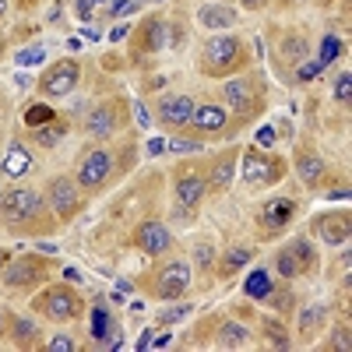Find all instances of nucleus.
Listing matches in <instances>:
<instances>
[{"label": "nucleus", "mask_w": 352, "mask_h": 352, "mask_svg": "<svg viewBox=\"0 0 352 352\" xmlns=\"http://www.w3.org/2000/svg\"><path fill=\"white\" fill-rule=\"evenodd\" d=\"M8 261H11V254H8V250H0V272L8 268Z\"/></svg>", "instance_id": "ea45409f"}, {"label": "nucleus", "mask_w": 352, "mask_h": 352, "mask_svg": "<svg viewBox=\"0 0 352 352\" xmlns=\"http://www.w3.org/2000/svg\"><path fill=\"white\" fill-rule=\"evenodd\" d=\"M173 194L180 201V208L194 212L197 204L208 197V180H204V169H194V166H180L173 173Z\"/></svg>", "instance_id": "ddd939ff"}, {"label": "nucleus", "mask_w": 352, "mask_h": 352, "mask_svg": "<svg viewBox=\"0 0 352 352\" xmlns=\"http://www.w3.org/2000/svg\"><path fill=\"white\" fill-rule=\"evenodd\" d=\"M285 4H307V0H285Z\"/></svg>", "instance_id": "a18cd8bd"}, {"label": "nucleus", "mask_w": 352, "mask_h": 352, "mask_svg": "<svg viewBox=\"0 0 352 352\" xmlns=\"http://www.w3.org/2000/svg\"><path fill=\"white\" fill-rule=\"evenodd\" d=\"M197 67L204 78H215V81H226L236 71L250 67V46L236 36H212L208 43L201 46V56H197Z\"/></svg>", "instance_id": "f03ea898"}, {"label": "nucleus", "mask_w": 352, "mask_h": 352, "mask_svg": "<svg viewBox=\"0 0 352 352\" xmlns=\"http://www.w3.org/2000/svg\"><path fill=\"white\" fill-rule=\"evenodd\" d=\"M43 197H46V204H50V212H53L56 222H71L81 212V204H85V190L71 180V176H50Z\"/></svg>", "instance_id": "0eeeda50"}, {"label": "nucleus", "mask_w": 352, "mask_h": 352, "mask_svg": "<svg viewBox=\"0 0 352 352\" xmlns=\"http://www.w3.org/2000/svg\"><path fill=\"white\" fill-rule=\"evenodd\" d=\"M141 289L148 292L152 300H162V303L184 300L190 292V268H187V261H180V257L162 261L159 268H152L148 275L141 278Z\"/></svg>", "instance_id": "20e7f679"}, {"label": "nucleus", "mask_w": 352, "mask_h": 352, "mask_svg": "<svg viewBox=\"0 0 352 352\" xmlns=\"http://www.w3.org/2000/svg\"><path fill=\"white\" fill-rule=\"evenodd\" d=\"M50 275V261L36 257V254H28V257H14L8 261V268H4V285L14 289V292H28V289H36L39 282H46Z\"/></svg>", "instance_id": "9d476101"}, {"label": "nucleus", "mask_w": 352, "mask_h": 352, "mask_svg": "<svg viewBox=\"0 0 352 352\" xmlns=\"http://www.w3.org/2000/svg\"><path fill=\"white\" fill-rule=\"evenodd\" d=\"M4 331H8V320H4V314H0V338H4Z\"/></svg>", "instance_id": "79ce46f5"}, {"label": "nucleus", "mask_w": 352, "mask_h": 352, "mask_svg": "<svg viewBox=\"0 0 352 352\" xmlns=\"http://www.w3.org/2000/svg\"><path fill=\"white\" fill-rule=\"evenodd\" d=\"M275 272H278V278H282V282L303 278V272H300V261L292 257V250H289V247H282V250L275 254Z\"/></svg>", "instance_id": "cd10ccee"}, {"label": "nucleus", "mask_w": 352, "mask_h": 352, "mask_svg": "<svg viewBox=\"0 0 352 352\" xmlns=\"http://www.w3.org/2000/svg\"><path fill=\"white\" fill-rule=\"evenodd\" d=\"M296 197H268V201H261V208H257V226H261V236L264 240H275L278 232L296 219Z\"/></svg>", "instance_id": "9b49d317"}, {"label": "nucleus", "mask_w": 352, "mask_h": 352, "mask_svg": "<svg viewBox=\"0 0 352 352\" xmlns=\"http://www.w3.org/2000/svg\"><path fill=\"white\" fill-rule=\"evenodd\" d=\"M310 56V43L300 39V36H289L285 46H282V56H278V71H292L296 64H303Z\"/></svg>", "instance_id": "b1692460"}, {"label": "nucleus", "mask_w": 352, "mask_h": 352, "mask_svg": "<svg viewBox=\"0 0 352 352\" xmlns=\"http://www.w3.org/2000/svg\"><path fill=\"white\" fill-rule=\"evenodd\" d=\"M264 335H268V342H272L275 349H289V335H285V328H282V331L275 328V320H264Z\"/></svg>", "instance_id": "72a5a7b5"}, {"label": "nucleus", "mask_w": 352, "mask_h": 352, "mask_svg": "<svg viewBox=\"0 0 352 352\" xmlns=\"http://www.w3.org/2000/svg\"><path fill=\"white\" fill-rule=\"evenodd\" d=\"M169 152H201V138L197 134H176L173 141H169Z\"/></svg>", "instance_id": "2f4dec72"}, {"label": "nucleus", "mask_w": 352, "mask_h": 352, "mask_svg": "<svg viewBox=\"0 0 352 352\" xmlns=\"http://www.w3.org/2000/svg\"><path fill=\"white\" fill-rule=\"evenodd\" d=\"M236 159H240V148H226L222 155H215L204 169V180H208V194H222L229 184H232V173H236Z\"/></svg>", "instance_id": "a211bd4d"}, {"label": "nucleus", "mask_w": 352, "mask_h": 352, "mask_svg": "<svg viewBox=\"0 0 352 352\" xmlns=\"http://www.w3.org/2000/svg\"><path fill=\"white\" fill-rule=\"evenodd\" d=\"M134 247L141 254H148V257H166L173 250V232H169V226H162L155 219L152 222H141L134 229Z\"/></svg>", "instance_id": "4468645a"}, {"label": "nucleus", "mask_w": 352, "mask_h": 352, "mask_svg": "<svg viewBox=\"0 0 352 352\" xmlns=\"http://www.w3.org/2000/svg\"><path fill=\"white\" fill-rule=\"evenodd\" d=\"M109 176H113V155H109L106 148H88V152L78 159V176H74V184H78L85 194H92V190L106 187Z\"/></svg>", "instance_id": "1a4fd4ad"}, {"label": "nucleus", "mask_w": 352, "mask_h": 352, "mask_svg": "<svg viewBox=\"0 0 352 352\" xmlns=\"http://www.w3.org/2000/svg\"><path fill=\"white\" fill-rule=\"evenodd\" d=\"M197 21H201L204 28H215V32H222V28L236 25V11L226 8V4H204V8L197 11Z\"/></svg>", "instance_id": "5701e85b"}, {"label": "nucleus", "mask_w": 352, "mask_h": 352, "mask_svg": "<svg viewBox=\"0 0 352 352\" xmlns=\"http://www.w3.org/2000/svg\"><path fill=\"white\" fill-rule=\"evenodd\" d=\"M21 120H25V127H28V131H32V127H43V124L56 120V109H53V106H46V102H36V106H28V109L21 113Z\"/></svg>", "instance_id": "c756f323"}, {"label": "nucleus", "mask_w": 352, "mask_h": 352, "mask_svg": "<svg viewBox=\"0 0 352 352\" xmlns=\"http://www.w3.org/2000/svg\"><path fill=\"white\" fill-rule=\"evenodd\" d=\"M331 338H335V342H331V349H342V352H349V349H352V338H349V320H342V324L331 331Z\"/></svg>", "instance_id": "f704fd0d"}, {"label": "nucleus", "mask_w": 352, "mask_h": 352, "mask_svg": "<svg viewBox=\"0 0 352 352\" xmlns=\"http://www.w3.org/2000/svg\"><path fill=\"white\" fill-rule=\"evenodd\" d=\"M243 127V120H232V113H226V106H215V102H204V106H194V116H190V134L197 138H229Z\"/></svg>", "instance_id": "6e6552de"}, {"label": "nucleus", "mask_w": 352, "mask_h": 352, "mask_svg": "<svg viewBox=\"0 0 352 352\" xmlns=\"http://www.w3.org/2000/svg\"><path fill=\"white\" fill-rule=\"evenodd\" d=\"M166 46H169V25H166L162 18H148V21L138 25L134 43H131L134 56H138V53H159V50H166Z\"/></svg>", "instance_id": "f3484780"}, {"label": "nucleus", "mask_w": 352, "mask_h": 352, "mask_svg": "<svg viewBox=\"0 0 352 352\" xmlns=\"http://www.w3.org/2000/svg\"><path fill=\"white\" fill-rule=\"evenodd\" d=\"M243 184L250 190H264V187H275L282 176L289 173L282 155H272L268 148H247L243 152Z\"/></svg>", "instance_id": "423d86ee"}, {"label": "nucleus", "mask_w": 352, "mask_h": 352, "mask_svg": "<svg viewBox=\"0 0 352 352\" xmlns=\"http://www.w3.org/2000/svg\"><path fill=\"white\" fill-rule=\"evenodd\" d=\"M4 11H8V0H0V18H4Z\"/></svg>", "instance_id": "c03bdc74"}, {"label": "nucleus", "mask_w": 352, "mask_h": 352, "mask_svg": "<svg viewBox=\"0 0 352 352\" xmlns=\"http://www.w3.org/2000/svg\"><path fill=\"white\" fill-rule=\"evenodd\" d=\"M190 116H194V99L190 96H166L155 106V120L166 131H187L190 127Z\"/></svg>", "instance_id": "2eb2a0df"}, {"label": "nucleus", "mask_w": 352, "mask_h": 352, "mask_svg": "<svg viewBox=\"0 0 352 352\" xmlns=\"http://www.w3.org/2000/svg\"><path fill=\"white\" fill-rule=\"evenodd\" d=\"M296 173H300L303 187L317 190L320 184H324V159H320L314 148H300L296 152Z\"/></svg>", "instance_id": "aec40b11"}, {"label": "nucleus", "mask_w": 352, "mask_h": 352, "mask_svg": "<svg viewBox=\"0 0 352 352\" xmlns=\"http://www.w3.org/2000/svg\"><path fill=\"white\" fill-rule=\"evenodd\" d=\"M275 289V282H272V275L264 272V268H254V275L243 282V292L250 300H257V303H264V296H268V292Z\"/></svg>", "instance_id": "bb28decb"}, {"label": "nucleus", "mask_w": 352, "mask_h": 352, "mask_svg": "<svg viewBox=\"0 0 352 352\" xmlns=\"http://www.w3.org/2000/svg\"><path fill=\"white\" fill-rule=\"evenodd\" d=\"M0 50H4V46H0Z\"/></svg>", "instance_id": "de8ad7c7"}, {"label": "nucleus", "mask_w": 352, "mask_h": 352, "mask_svg": "<svg viewBox=\"0 0 352 352\" xmlns=\"http://www.w3.org/2000/svg\"><path fill=\"white\" fill-rule=\"evenodd\" d=\"M317 4H331V0H317Z\"/></svg>", "instance_id": "49530a36"}, {"label": "nucleus", "mask_w": 352, "mask_h": 352, "mask_svg": "<svg viewBox=\"0 0 352 352\" xmlns=\"http://www.w3.org/2000/svg\"><path fill=\"white\" fill-rule=\"evenodd\" d=\"M247 338H250V331L240 328V324H232V320H226V324L219 328V345L222 349H243Z\"/></svg>", "instance_id": "c85d7f7f"}, {"label": "nucleus", "mask_w": 352, "mask_h": 352, "mask_svg": "<svg viewBox=\"0 0 352 352\" xmlns=\"http://www.w3.org/2000/svg\"><path fill=\"white\" fill-rule=\"evenodd\" d=\"M141 8V0H124V4H116V8H109V18H120V14H131V11H138Z\"/></svg>", "instance_id": "58836bf2"}, {"label": "nucleus", "mask_w": 352, "mask_h": 352, "mask_svg": "<svg viewBox=\"0 0 352 352\" xmlns=\"http://www.w3.org/2000/svg\"><path fill=\"white\" fill-rule=\"evenodd\" d=\"M11 338H14L18 345H36V338H43V335H39V328L32 324V320L14 317V320H11Z\"/></svg>", "instance_id": "7c9ffc66"}, {"label": "nucleus", "mask_w": 352, "mask_h": 352, "mask_svg": "<svg viewBox=\"0 0 352 352\" xmlns=\"http://www.w3.org/2000/svg\"><path fill=\"white\" fill-rule=\"evenodd\" d=\"M0 226L11 236H46L56 229V219L50 212L46 197H39L28 187H8L4 194V212H0Z\"/></svg>", "instance_id": "f257e3e1"}, {"label": "nucleus", "mask_w": 352, "mask_h": 352, "mask_svg": "<svg viewBox=\"0 0 352 352\" xmlns=\"http://www.w3.org/2000/svg\"><path fill=\"white\" fill-rule=\"evenodd\" d=\"M43 349H50V352H74V342H71V335H56V338H50Z\"/></svg>", "instance_id": "e433bc0d"}, {"label": "nucleus", "mask_w": 352, "mask_h": 352, "mask_svg": "<svg viewBox=\"0 0 352 352\" xmlns=\"http://www.w3.org/2000/svg\"><path fill=\"white\" fill-rule=\"evenodd\" d=\"M194 257H197V268H201V272H212V264H215V247H212L208 240H201L197 250H194Z\"/></svg>", "instance_id": "473e14b6"}, {"label": "nucleus", "mask_w": 352, "mask_h": 352, "mask_svg": "<svg viewBox=\"0 0 352 352\" xmlns=\"http://www.w3.org/2000/svg\"><path fill=\"white\" fill-rule=\"evenodd\" d=\"M190 310H194L190 303H184V307H173V310H166L159 320H162V324H173V320H184V317H190Z\"/></svg>", "instance_id": "4c0bfd02"}, {"label": "nucleus", "mask_w": 352, "mask_h": 352, "mask_svg": "<svg viewBox=\"0 0 352 352\" xmlns=\"http://www.w3.org/2000/svg\"><path fill=\"white\" fill-rule=\"evenodd\" d=\"M240 4H243V8H250V11H254V8H261V4H264V0H240Z\"/></svg>", "instance_id": "a19ab883"}, {"label": "nucleus", "mask_w": 352, "mask_h": 352, "mask_svg": "<svg viewBox=\"0 0 352 352\" xmlns=\"http://www.w3.org/2000/svg\"><path fill=\"white\" fill-rule=\"evenodd\" d=\"M219 96H222L226 109L236 113V120H243V124L257 120V116L268 109V88H264V81H261L257 74H250V78H232V81L226 78V85L219 88Z\"/></svg>", "instance_id": "7ed1b4c3"}, {"label": "nucleus", "mask_w": 352, "mask_h": 352, "mask_svg": "<svg viewBox=\"0 0 352 352\" xmlns=\"http://www.w3.org/2000/svg\"><path fill=\"white\" fill-rule=\"evenodd\" d=\"M4 194H8V187H0V212H4Z\"/></svg>", "instance_id": "37998d69"}, {"label": "nucleus", "mask_w": 352, "mask_h": 352, "mask_svg": "<svg viewBox=\"0 0 352 352\" xmlns=\"http://www.w3.org/2000/svg\"><path fill=\"white\" fill-rule=\"evenodd\" d=\"M285 247L292 250V257L300 261V272L303 275H314L317 272V247L310 243V236H296V240H289Z\"/></svg>", "instance_id": "393cba45"}, {"label": "nucleus", "mask_w": 352, "mask_h": 352, "mask_svg": "<svg viewBox=\"0 0 352 352\" xmlns=\"http://www.w3.org/2000/svg\"><path fill=\"white\" fill-rule=\"evenodd\" d=\"M28 310H36V314L46 317V320H56V324H67V320H74V317L85 314V303L78 300V292H74L71 285L53 282V285H46V289L39 292V296L28 300Z\"/></svg>", "instance_id": "39448f33"}, {"label": "nucleus", "mask_w": 352, "mask_h": 352, "mask_svg": "<svg viewBox=\"0 0 352 352\" xmlns=\"http://www.w3.org/2000/svg\"><path fill=\"white\" fill-rule=\"evenodd\" d=\"M78 78H81L78 60L64 56V60H56V64H50V67L43 71V78H39V96H46V99L71 96V92H74V85H78Z\"/></svg>", "instance_id": "f8f14e48"}, {"label": "nucleus", "mask_w": 352, "mask_h": 352, "mask_svg": "<svg viewBox=\"0 0 352 352\" xmlns=\"http://www.w3.org/2000/svg\"><path fill=\"white\" fill-rule=\"evenodd\" d=\"M64 134H67V120H50V124H43V127H32V141L39 144V148H53L56 141H64Z\"/></svg>", "instance_id": "a878e982"}, {"label": "nucleus", "mask_w": 352, "mask_h": 352, "mask_svg": "<svg viewBox=\"0 0 352 352\" xmlns=\"http://www.w3.org/2000/svg\"><path fill=\"white\" fill-rule=\"evenodd\" d=\"M250 261H254V250H250V247H229V250L219 254V261H215V268H212V272L226 282V278H232L236 272H243Z\"/></svg>", "instance_id": "412c9836"}, {"label": "nucleus", "mask_w": 352, "mask_h": 352, "mask_svg": "<svg viewBox=\"0 0 352 352\" xmlns=\"http://www.w3.org/2000/svg\"><path fill=\"white\" fill-rule=\"evenodd\" d=\"M32 169H36V162H32V155H28V148L21 141H11L8 155H4V176L8 180H21V176H28Z\"/></svg>", "instance_id": "4be33fe9"}, {"label": "nucleus", "mask_w": 352, "mask_h": 352, "mask_svg": "<svg viewBox=\"0 0 352 352\" xmlns=\"http://www.w3.org/2000/svg\"><path fill=\"white\" fill-rule=\"evenodd\" d=\"M349 208H342V212H328V215H317L314 219V236H320L328 247H345L349 243Z\"/></svg>", "instance_id": "dca6fc26"}, {"label": "nucleus", "mask_w": 352, "mask_h": 352, "mask_svg": "<svg viewBox=\"0 0 352 352\" xmlns=\"http://www.w3.org/2000/svg\"><path fill=\"white\" fill-rule=\"evenodd\" d=\"M349 81H352V74H349V71H342V74H338V81H335V99H338L342 106H349Z\"/></svg>", "instance_id": "c9c22d12"}, {"label": "nucleus", "mask_w": 352, "mask_h": 352, "mask_svg": "<svg viewBox=\"0 0 352 352\" xmlns=\"http://www.w3.org/2000/svg\"><path fill=\"white\" fill-rule=\"evenodd\" d=\"M85 131L92 134V138H113L116 131V102H99L92 113L85 116Z\"/></svg>", "instance_id": "6ab92c4d"}]
</instances>
